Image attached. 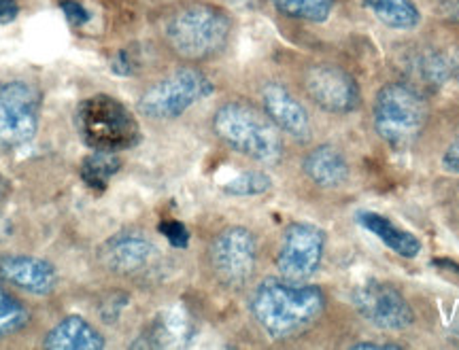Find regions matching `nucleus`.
<instances>
[{"mask_svg":"<svg viewBox=\"0 0 459 350\" xmlns=\"http://www.w3.org/2000/svg\"><path fill=\"white\" fill-rule=\"evenodd\" d=\"M377 20L395 30H412L421 20L412 0H364Z\"/></svg>","mask_w":459,"mask_h":350,"instance_id":"18","label":"nucleus"},{"mask_svg":"<svg viewBox=\"0 0 459 350\" xmlns=\"http://www.w3.org/2000/svg\"><path fill=\"white\" fill-rule=\"evenodd\" d=\"M17 13H20V7H17L15 0H0V24L13 21Z\"/></svg>","mask_w":459,"mask_h":350,"instance_id":"27","label":"nucleus"},{"mask_svg":"<svg viewBox=\"0 0 459 350\" xmlns=\"http://www.w3.org/2000/svg\"><path fill=\"white\" fill-rule=\"evenodd\" d=\"M41 91L26 81H0V149L24 147L37 136Z\"/></svg>","mask_w":459,"mask_h":350,"instance_id":"7","label":"nucleus"},{"mask_svg":"<svg viewBox=\"0 0 459 350\" xmlns=\"http://www.w3.org/2000/svg\"><path fill=\"white\" fill-rule=\"evenodd\" d=\"M156 244L141 232H119L99 249L100 266L119 277L145 272L156 261Z\"/></svg>","mask_w":459,"mask_h":350,"instance_id":"12","label":"nucleus"},{"mask_svg":"<svg viewBox=\"0 0 459 350\" xmlns=\"http://www.w3.org/2000/svg\"><path fill=\"white\" fill-rule=\"evenodd\" d=\"M429 119L426 96L411 83H387L375 98V130L389 147L404 151L415 145Z\"/></svg>","mask_w":459,"mask_h":350,"instance_id":"4","label":"nucleus"},{"mask_svg":"<svg viewBox=\"0 0 459 350\" xmlns=\"http://www.w3.org/2000/svg\"><path fill=\"white\" fill-rule=\"evenodd\" d=\"M28 323H30L28 308L0 286V340L22 331Z\"/></svg>","mask_w":459,"mask_h":350,"instance_id":"21","label":"nucleus"},{"mask_svg":"<svg viewBox=\"0 0 459 350\" xmlns=\"http://www.w3.org/2000/svg\"><path fill=\"white\" fill-rule=\"evenodd\" d=\"M273 187V179L266 175V172L260 170H249L238 175L237 179L228 181L223 185V193L228 196H237V198H249V196H262L266 193L268 189Z\"/></svg>","mask_w":459,"mask_h":350,"instance_id":"22","label":"nucleus"},{"mask_svg":"<svg viewBox=\"0 0 459 350\" xmlns=\"http://www.w3.org/2000/svg\"><path fill=\"white\" fill-rule=\"evenodd\" d=\"M358 223L364 229H368L370 234L381 240L389 251H394L395 255L404 257V260H415L421 252V243L415 234L406 232L400 226H395L394 221H389L387 217L378 215V212L361 210L358 212Z\"/></svg>","mask_w":459,"mask_h":350,"instance_id":"17","label":"nucleus"},{"mask_svg":"<svg viewBox=\"0 0 459 350\" xmlns=\"http://www.w3.org/2000/svg\"><path fill=\"white\" fill-rule=\"evenodd\" d=\"M111 68L113 73L124 74V77H128V74L134 73V64H132V57L128 55V51H119V54L113 57Z\"/></svg>","mask_w":459,"mask_h":350,"instance_id":"25","label":"nucleus"},{"mask_svg":"<svg viewBox=\"0 0 459 350\" xmlns=\"http://www.w3.org/2000/svg\"><path fill=\"white\" fill-rule=\"evenodd\" d=\"M325 251V234L313 223H291L283 232L279 252H277V269L287 280L304 283L317 274L324 260Z\"/></svg>","mask_w":459,"mask_h":350,"instance_id":"9","label":"nucleus"},{"mask_svg":"<svg viewBox=\"0 0 459 350\" xmlns=\"http://www.w3.org/2000/svg\"><path fill=\"white\" fill-rule=\"evenodd\" d=\"M213 91V81L198 68H179L141 96L139 113L149 119H177Z\"/></svg>","mask_w":459,"mask_h":350,"instance_id":"6","label":"nucleus"},{"mask_svg":"<svg viewBox=\"0 0 459 350\" xmlns=\"http://www.w3.org/2000/svg\"><path fill=\"white\" fill-rule=\"evenodd\" d=\"M160 234L175 246V249H187L189 232L179 221H162L160 223Z\"/></svg>","mask_w":459,"mask_h":350,"instance_id":"23","label":"nucleus"},{"mask_svg":"<svg viewBox=\"0 0 459 350\" xmlns=\"http://www.w3.org/2000/svg\"><path fill=\"white\" fill-rule=\"evenodd\" d=\"M213 130L223 145L260 164H279L283 158L281 130L266 113L247 102H226L217 108Z\"/></svg>","mask_w":459,"mask_h":350,"instance_id":"3","label":"nucleus"},{"mask_svg":"<svg viewBox=\"0 0 459 350\" xmlns=\"http://www.w3.org/2000/svg\"><path fill=\"white\" fill-rule=\"evenodd\" d=\"M273 4L277 7L279 13L287 17L319 24V21H325L330 17L334 0H273Z\"/></svg>","mask_w":459,"mask_h":350,"instance_id":"20","label":"nucleus"},{"mask_svg":"<svg viewBox=\"0 0 459 350\" xmlns=\"http://www.w3.org/2000/svg\"><path fill=\"white\" fill-rule=\"evenodd\" d=\"M443 166L449 172H455V175H459V136H457V141L451 142V147L445 151Z\"/></svg>","mask_w":459,"mask_h":350,"instance_id":"26","label":"nucleus"},{"mask_svg":"<svg viewBox=\"0 0 459 350\" xmlns=\"http://www.w3.org/2000/svg\"><path fill=\"white\" fill-rule=\"evenodd\" d=\"M251 314L273 340H290L317 323L325 310L319 286L287 278H266L255 286L249 302Z\"/></svg>","mask_w":459,"mask_h":350,"instance_id":"1","label":"nucleus"},{"mask_svg":"<svg viewBox=\"0 0 459 350\" xmlns=\"http://www.w3.org/2000/svg\"><path fill=\"white\" fill-rule=\"evenodd\" d=\"M234 3H238V4H245V3H251V0H234Z\"/></svg>","mask_w":459,"mask_h":350,"instance_id":"30","label":"nucleus"},{"mask_svg":"<svg viewBox=\"0 0 459 350\" xmlns=\"http://www.w3.org/2000/svg\"><path fill=\"white\" fill-rule=\"evenodd\" d=\"M355 350H361V348H377V350H398V348H404L402 344H395V342H358L353 344Z\"/></svg>","mask_w":459,"mask_h":350,"instance_id":"28","label":"nucleus"},{"mask_svg":"<svg viewBox=\"0 0 459 350\" xmlns=\"http://www.w3.org/2000/svg\"><path fill=\"white\" fill-rule=\"evenodd\" d=\"M82 141L94 151H124L141 141L136 117L113 96L99 94L85 98L74 113Z\"/></svg>","mask_w":459,"mask_h":350,"instance_id":"5","label":"nucleus"},{"mask_svg":"<svg viewBox=\"0 0 459 350\" xmlns=\"http://www.w3.org/2000/svg\"><path fill=\"white\" fill-rule=\"evenodd\" d=\"M232 32V20L213 4L194 3L177 9L164 24V38L181 60L204 62L221 54Z\"/></svg>","mask_w":459,"mask_h":350,"instance_id":"2","label":"nucleus"},{"mask_svg":"<svg viewBox=\"0 0 459 350\" xmlns=\"http://www.w3.org/2000/svg\"><path fill=\"white\" fill-rule=\"evenodd\" d=\"M119 168H122V159L117 158V153L115 151H94L82 162L79 175H82L83 183L90 189L102 192V189L108 185V181L117 175Z\"/></svg>","mask_w":459,"mask_h":350,"instance_id":"19","label":"nucleus"},{"mask_svg":"<svg viewBox=\"0 0 459 350\" xmlns=\"http://www.w3.org/2000/svg\"><path fill=\"white\" fill-rule=\"evenodd\" d=\"M60 7H62V13H65V17H66L68 24H71V26L88 24L90 13L79 3H74V0H62Z\"/></svg>","mask_w":459,"mask_h":350,"instance_id":"24","label":"nucleus"},{"mask_svg":"<svg viewBox=\"0 0 459 350\" xmlns=\"http://www.w3.org/2000/svg\"><path fill=\"white\" fill-rule=\"evenodd\" d=\"M264 113L281 132L298 142H308L313 136V124L302 102L294 98L290 90L281 83H266L262 88Z\"/></svg>","mask_w":459,"mask_h":350,"instance_id":"13","label":"nucleus"},{"mask_svg":"<svg viewBox=\"0 0 459 350\" xmlns=\"http://www.w3.org/2000/svg\"><path fill=\"white\" fill-rule=\"evenodd\" d=\"M4 198H7V185H4V181L0 179V204H3Z\"/></svg>","mask_w":459,"mask_h":350,"instance_id":"29","label":"nucleus"},{"mask_svg":"<svg viewBox=\"0 0 459 350\" xmlns=\"http://www.w3.org/2000/svg\"><path fill=\"white\" fill-rule=\"evenodd\" d=\"M0 278L32 295L54 294L57 283L54 266L30 255L0 257Z\"/></svg>","mask_w":459,"mask_h":350,"instance_id":"14","label":"nucleus"},{"mask_svg":"<svg viewBox=\"0 0 459 350\" xmlns=\"http://www.w3.org/2000/svg\"><path fill=\"white\" fill-rule=\"evenodd\" d=\"M257 243L247 227L234 226L217 234L209 246V266L217 283L240 289L255 272Z\"/></svg>","mask_w":459,"mask_h":350,"instance_id":"8","label":"nucleus"},{"mask_svg":"<svg viewBox=\"0 0 459 350\" xmlns=\"http://www.w3.org/2000/svg\"><path fill=\"white\" fill-rule=\"evenodd\" d=\"M43 346L51 350H99L105 348V337L83 317H66L49 331Z\"/></svg>","mask_w":459,"mask_h":350,"instance_id":"16","label":"nucleus"},{"mask_svg":"<svg viewBox=\"0 0 459 350\" xmlns=\"http://www.w3.org/2000/svg\"><path fill=\"white\" fill-rule=\"evenodd\" d=\"M304 175L317 187L334 189L349 179V162L344 153L334 145H319L307 153L302 162Z\"/></svg>","mask_w":459,"mask_h":350,"instance_id":"15","label":"nucleus"},{"mask_svg":"<svg viewBox=\"0 0 459 350\" xmlns=\"http://www.w3.org/2000/svg\"><path fill=\"white\" fill-rule=\"evenodd\" d=\"M304 90L321 111L332 115L353 113L361 105V91L355 79L336 64H313L304 73Z\"/></svg>","mask_w":459,"mask_h":350,"instance_id":"10","label":"nucleus"},{"mask_svg":"<svg viewBox=\"0 0 459 350\" xmlns=\"http://www.w3.org/2000/svg\"><path fill=\"white\" fill-rule=\"evenodd\" d=\"M353 306L361 319L385 331L409 329L415 323V312L406 297L394 285L370 280L358 286L353 294Z\"/></svg>","mask_w":459,"mask_h":350,"instance_id":"11","label":"nucleus"}]
</instances>
